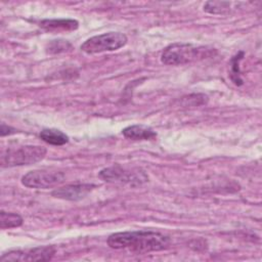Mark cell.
Returning <instances> with one entry per match:
<instances>
[{
  "label": "cell",
  "mask_w": 262,
  "mask_h": 262,
  "mask_svg": "<svg viewBox=\"0 0 262 262\" xmlns=\"http://www.w3.org/2000/svg\"><path fill=\"white\" fill-rule=\"evenodd\" d=\"M171 243L169 236L151 230L116 232L108 236L107 245L116 250H129L135 253H148L167 249Z\"/></svg>",
  "instance_id": "obj_1"
},
{
  "label": "cell",
  "mask_w": 262,
  "mask_h": 262,
  "mask_svg": "<svg viewBox=\"0 0 262 262\" xmlns=\"http://www.w3.org/2000/svg\"><path fill=\"white\" fill-rule=\"evenodd\" d=\"M209 54L210 50L206 47L188 43H173L163 50L161 61L168 66H182L204 58Z\"/></svg>",
  "instance_id": "obj_2"
},
{
  "label": "cell",
  "mask_w": 262,
  "mask_h": 262,
  "mask_svg": "<svg viewBox=\"0 0 262 262\" xmlns=\"http://www.w3.org/2000/svg\"><path fill=\"white\" fill-rule=\"evenodd\" d=\"M47 149L40 145H23L8 148L1 157L2 167L32 165L45 158Z\"/></svg>",
  "instance_id": "obj_3"
},
{
  "label": "cell",
  "mask_w": 262,
  "mask_h": 262,
  "mask_svg": "<svg viewBox=\"0 0 262 262\" xmlns=\"http://www.w3.org/2000/svg\"><path fill=\"white\" fill-rule=\"evenodd\" d=\"M128 38L120 32H108L93 36L87 39L82 45L81 50L88 54L114 51L126 45Z\"/></svg>",
  "instance_id": "obj_4"
},
{
  "label": "cell",
  "mask_w": 262,
  "mask_h": 262,
  "mask_svg": "<svg viewBox=\"0 0 262 262\" xmlns=\"http://www.w3.org/2000/svg\"><path fill=\"white\" fill-rule=\"evenodd\" d=\"M99 177L108 182H121L132 185H139L148 180L146 173L140 169H126L120 165H115L102 169Z\"/></svg>",
  "instance_id": "obj_5"
},
{
  "label": "cell",
  "mask_w": 262,
  "mask_h": 262,
  "mask_svg": "<svg viewBox=\"0 0 262 262\" xmlns=\"http://www.w3.org/2000/svg\"><path fill=\"white\" fill-rule=\"evenodd\" d=\"M66 175L56 170H34L21 177V183L30 188H49L63 182Z\"/></svg>",
  "instance_id": "obj_6"
},
{
  "label": "cell",
  "mask_w": 262,
  "mask_h": 262,
  "mask_svg": "<svg viewBox=\"0 0 262 262\" xmlns=\"http://www.w3.org/2000/svg\"><path fill=\"white\" fill-rule=\"evenodd\" d=\"M56 250L53 246H42L26 250H11L4 253L1 262H26V261H48L54 256Z\"/></svg>",
  "instance_id": "obj_7"
},
{
  "label": "cell",
  "mask_w": 262,
  "mask_h": 262,
  "mask_svg": "<svg viewBox=\"0 0 262 262\" xmlns=\"http://www.w3.org/2000/svg\"><path fill=\"white\" fill-rule=\"evenodd\" d=\"M95 185L89 183L69 184L63 187L54 189L51 194L56 199L66 201H80L84 199L90 191H92Z\"/></svg>",
  "instance_id": "obj_8"
},
{
  "label": "cell",
  "mask_w": 262,
  "mask_h": 262,
  "mask_svg": "<svg viewBox=\"0 0 262 262\" xmlns=\"http://www.w3.org/2000/svg\"><path fill=\"white\" fill-rule=\"evenodd\" d=\"M123 135L132 140H152L157 137L154 129L145 125H131L122 130Z\"/></svg>",
  "instance_id": "obj_9"
},
{
  "label": "cell",
  "mask_w": 262,
  "mask_h": 262,
  "mask_svg": "<svg viewBox=\"0 0 262 262\" xmlns=\"http://www.w3.org/2000/svg\"><path fill=\"white\" fill-rule=\"evenodd\" d=\"M39 26L45 31L69 32V31L77 30L79 27V23L76 19H71V18H54V19H44L40 21Z\"/></svg>",
  "instance_id": "obj_10"
},
{
  "label": "cell",
  "mask_w": 262,
  "mask_h": 262,
  "mask_svg": "<svg viewBox=\"0 0 262 262\" xmlns=\"http://www.w3.org/2000/svg\"><path fill=\"white\" fill-rule=\"evenodd\" d=\"M40 138L51 145H63L69 142V136L57 129H43Z\"/></svg>",
  "instance_id": "obj_11"
},
{
  "label": "cell",
  "mask_w": 262,
  "mask_h": 262,
  "mask_svg": "<svg viewBox=\"0 0 262 262\" xmlns=\"http://www.w3.org/2000/svg\"><path fill=\"white\" fill-rule=\"evenodd\" d=\"M235 2L228 1H208L204 5V10L211 14H228Z\"/></svg>",
  "instance_id": "obj_12"
},
{
  "label": "cell",
  "mask_w": 262,
  "mask_h": 262,
  "mask_svg": "<svg viewBox=\"0 0 262 262\" xmlns=\"http://www.w3.org/2000/svg\"><path fill=\"white\" fill-rule=\"evenodd\" d=\"M24 222L20 215L16 213H9L1 211L0 213V227L1 229H9L14 227H19Z\"/></svg>",
  "instance_id": "obj_13"
},
{
  "label": "cell",
  "mask_w": 262,
  "mask_h": 262,
  "mask_svg": "<svg viewBox=\"0 0 262 262\" xmlns=\"http://www.w3.org/2000/svg\"><path fill=\"white\" fill-rule=\"evenodd\" d=\"M71 48L72 45L67 40H52L47 46V51L49 53H60L71 50Z\"/></svg>",
  "instance_id": "obj_14"
},
{
  "label": "cell",
  "mask_w": 262,
  "mask_h": 262,
  "mask_svg": "<svg viewBox=\"0 0 262 262\" xmlns=\"http://www.w3.org/2000/svg\"><path fill=\"white\" fill-rule=\"evenodd\" d=\"M243 55H244V52H239L238 54H236L231 59V74H230V77L236 85H242L243 84V81L239 77V71H238V61L242 59Z\"/></svg>",
  "instance_id": "obj_15"
},
{
  "label": "cell",
  "mask_w": 262,
  "mask_h": 262,
  "mask_svg": "<svg viewBox=\"0 0 262 262\" xmlns=\"http://www.w3.org/2000/svg\"><path fill=\"white\" fill-rule=\"evenodd\" d=\"M16 130L10 126H7L5 125L4 123L1 124V136H5V135H10V134H13L15 133Z\"/></svg>",
  "instance_id": "obj_16"
}]
</instances>
